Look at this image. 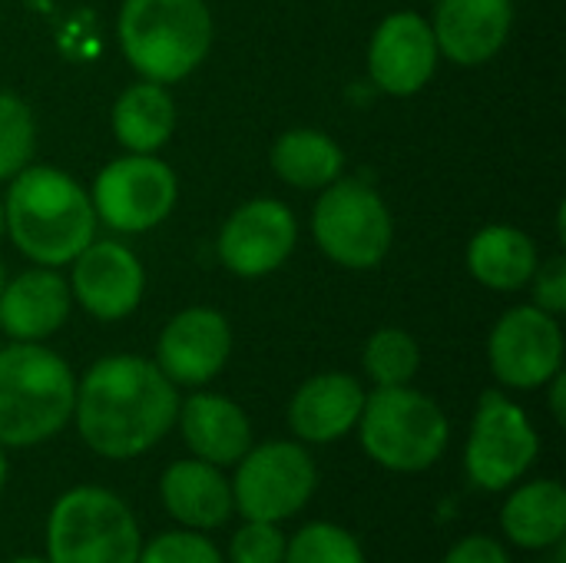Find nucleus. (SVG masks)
<instances>
[{"instance_id": "nucleus-2", "label": "nucleus", "mask_w": 566, "mask_h": 563, "mask_svg": "<svg viewBox=\"0 0 566 563\" xmlns=\"http://www.w3.org/2000/svg\"><path fill=\"white\" fill-rule=\"evenodd\" d=\"M3 222L17 249L36 265L73 262L96 232V209L86 189L60 169L23 166L7 192Z\"/></svg>"}, {"instance_id": "nucleus-29", "label": "nucleus", "mask_w": 566, "mask_h": 563, "mask_svg": "<svg viewBox=\"0 0 566 563\" xmlns=\"http://www.w3.org/2000/svg\"><path fill=\"white\" fill-rule=\"evenodd\" d=\"M285 541L279 524L245 521L229 541V563H285Z\"/></svg>"}, {"instance_id": "nucleus-10", "label": "nucleus", "mask_w": 566, "mask_h": 563, "mask_svg": "<svg viewBox=\"0 0 566 563\" xmlns=\"http://www.w3.org/2000/svg\"><path fill=\"white\" fill-rule=\"evenodd\" d=\"M176 206V176L153 153L113 159L93 186L96 216L116 232H146Z\"/></svg>"}, {"instance_id": "nucleus-1", "label": "nucleus", "mask_w": 566, "mask_h": 563, "mask_svg": "<svg viewBox=\"0 0 566 563\" xmlns=\"http://www.w3.org/2000/svg\"><path fill=\"white\" fill-rule=\"evenodd\" d=\"M179 415L176 385L156 362L136 355L99 358L76 385L73 421L83 445L109 461L153 451Z\"/></svg>"}, {"instance_id": "nucleus-16", "label": "nucleus", "mask_w": 566, "mask_h": 563, "mask_svg": "<svg viewBox=\"0 0 566 563\" xmlns=\"http://www.w3.org/2000/svg\"><path fill=\"white\" fill-rule=\"evenodd\" d=\"M511 23L514 0H438L431 30L448 60L478 66L507 43Z\"/></svg>"}, {"instance_id": "nucleus-3", "label": "nucleus", "mask_w": 566, "mask_h": 563, "mask_svg": "<svg viewBox=\"0 0 566 563\" xmlns=\"http://www.w3.org/2000/svg\"><path fill=\"white\" fill-rule=\"evenodd\" d=\"M76 378L70 365L36 345L0 348V448H33L50 441L73 418Z\"/></svg>"}, {"instance_id": "nucleus-13", "label": "nucleus", "mask_w": 566, "mask_h": 563, "mask_svg": "<svg viewBox=\"0 0 566 563\" xmlns=\"http://www.w3.org/2000/svg\"><path fill=\"white\" fill-rule=\"evenodd\" d=\"M229 352V322L212 309H186L163 329L156 345V365L172 385L199 388L222 372Z\"/></svg>"}, {"instance_id": "nucleus-4", "label": "nucleus", "mask_w": 566, "mask_h": 563, "mask_svg": "<svg viewBox=\"0 0 566 563\" xmlns=\"http://www.w3.org/2000/svg\"><path fill=\"white\" fill-rule=\"evenodd\" d=\"M119 43L146 80L176 83L209 53V7L202 0H123Z\"/></svg>"}, {"instance_id": "nucleus-31", "label": "nucleus", "mask_w": 566, "mask_h": 563, "mask_svg": "<svg viewBox=\"0 0 566 563\" xmlns=\"http://www.w3.org/2000/svg\"><path fill=\"white\" fill-rule=\"evenodd\" d=\"M444 563H514L507 548L488 534H471V538H461L451 551Z\"/></svg>"}, {"instance_id": "nucleus-19", "label": "nucleus", "mask_w": 566, "mask_h": 563, "mask_svg": "<svg viewBox=\"0 0 566 563\" xmlns=\"http://www.w3.org/2000/svg\"><path fill=\"white\" fill-rule=\"evenodd\" d=\"M176 421L189 455L216 468H232L252 448L249 415L226 395L196 392L192 398L179 402Z\"/></svg>"}, {"instance_id": "nucleus-25", "label": "nucleus", "mask_w": 566, "mask_h": 563, "mask_svg": "<svg viewBox=\"0 0 566 563\" xmlns=\"http://www.w3.org/2000/svg\"><path fill=\"white\" fill-rule=\"evenodd\" d=\"M365 372L378 388H398V385H411V378L418 375L421 365V352L418 342L401 332V329H381L368 338L365 345Z\"/></svg>"}, {"instance_id": "nucleus-14", "label": "nucleus", "mask_w": 566, "mask_h": 563, "mask_svg": "<svg viewBox=\"0 0 566 563\" xmlns=\"http://www.w3.org/2000/svg\"><path fill=\"white\" fill-rule=\"evenodd\" d=\"M438 56L441 50L424 17L391 13L371 37L368 70L378 90L391 96H411L434 76Z\"/></svg>"}, {"instance_id": "nucleus-8", "label": "nucleus", "mask_w": 566, "mask_h": 563, "mask_svg": "<svg viewBox=\"0 0 566 563\" xmlns=\"http://www.w3.org/2000/svg\"><path fill=\"white\" fill-rule=\"evenodd\" d=\"M537 455L541 438L524 408L501 392H484L464 448L471 484L488 494L511 491L534 468Z\"/></svg>"}, {"instance_id": "nucleus-28", "label": "nucleus", "mask_w": 566, "mask_h": 563, "mask_svg": "<svg viewBox=\"0 0 566 563\" xmlns=\"http://www.w3.org/2000/svg\"><path fill=\"white\" fill-rule=\"evenodd\" d=\"M136 563H222V554L202 531L179 528L143 544Z\"/></svg>"}, {"instance_id": "nucleus-5", "label": "nucleus", "mask_w": 566, "mask_h": 563, "mask_svg": "<svg viewBox=\"0 0 566 563\" xmlns=\"http://www.w3.org/2000/svg\"><path fill=\"white\" fill-rule=\"evenodd\" d=\"M355 428L365 455L395 475H421L434 468L451 441V425L441 405L411 385L375 388L365 395Z\"/></svg>"}, {"instance_id": "nucleus-30", "label": "nucleus", "mask_w": 566, "mask_h": 563, "mask_svg": "<svg viewBox=\"0 0 566 563\" xmlns=\"http://www.w3.org/2000/svg\"><path fill=\"white\" fill-rule=\"evenodd\" d=\"M534 305L547 315H560L566 309V259H547L541 269H534Z\"/></svg>"}, {"instance_id": "nucleus-18", "label": "nucleus", "mask_w": 566, "mask_h": 563, "mask_svg": "<svg viewBox=\"0 0 566 563\" xmlns=\"http://www.w3.org/2000/svg\"><path fill=\"white\" fill-rule=\"evenodd\" d=\"M365 408V388L345 375L328 372L308 378L289 405V428L305 445H332L355 431Z\"/></svg>"}, {"instance_id": "nucleus-12", "label": "nucleus", "mask_w": 566, "mask_h": 563, "mask_svg": "<svg viewBox=\"0 0 566 563\" xmlns=\"http://www.w3.org/2000/svg\"><path fill=\"white\" fill-rule=\"evenodd\" d=\"M298 226L285 202L252 199L239 206L219 236V259L229 272L242 279H259L275 272L295 249Z\"/></svg>"}, {"instance_id": "nucleus-33", "label": "nucleus", "mask_w": 566, "mask_h": 563, "mask_svg": "<svg viewBox=\"0 0 566 563\" xmlns=\"http://www.w3.org/2000/svg\"><path fill=\"white\" fill-rule=\"evenodd\" d=\"M7 448H0V491H3V484H7Z\"/></svg>"}, {"instance_id": "nucleus-32", "label": "nucleus", "mask_w": 566, "mask_h": 563, "mask_svg": "<svg viewBox=\"0 0 566 563\" xmlns=\"http://www.w3.org/2000/svg\"><path fill=\"white\" fill-rule=\"evenodd\" d=\"M551 411H554V421L557 425H564L566 421V405H564V395H566V378H564V372H557L551 382Z\"/></svg>"}, {"instance_id": "nucleus-24", "label": "nucleus", "mask_w": 566, "mask_h": 563, "mask_svg": "<svg viewBox=\"0 0 566 563\" xmlns=\"http://www.w3.org/2000/svg\"><path fill=\"white\" fill-rule=\"evenodd\" d=\"M345 153L338 143L318 129H289L272 146V169L302 189H322L342 176Z\"/></svg>"}, {"instance_id": "nucleus-26", "label": "nucleus", "mask_w": 566, "mask_h": 563, "mask_svg": "<svg viewBox=\"0 0 566 563\" xmlns=\"http://www.w3.org/2000/svg\"><path fill=\"white\" fill-rule=\"evenodd\" d=\"M285 563H368L361 541L332 521H312L285 541Z\"/></svg>"}, {"instance_id": "nucleus-21", "label": "nucleus", "mask_w": 566, "mask_h": 563, "mask_svg": "<svg viewBox=\"0 0 566 563\" xmlns=\"http://www.w3.org/2000/svg\"><path fill=\"white\" fill-rule=\"evenodd\" d=\"M501 531L521 551H554L566 538V491L560 481L541 478L514 488L501 508Z\"/></svg>"}, {"instance_id": "nucleus-15", "label": "nucleus", "mask_w": 566, "mask_h": 563, "mask_svg": "<svg viewBox=\"0 0 566 563\" xmlns=\"http://www.w3.org/2000/svg\"><path fill=\"white\" fill-rule=\"evenodd\" d=\"M143 265L119 242H90L73 259V295L99 322H116L136 312L143 299Z\"/></svg>"}, {"instance_id": "nucleus-6", "label": "nucleus", "mask_w": 566, "mask_h": 563, "mask_svg": "<svg viewBox=\"0 0 566 563\" xmlns=\"http://www.w3.org/2000/svg\"><path fill=\"white\" fill-rule=\"evenodd\" d=\"M139 548V521L109 488L80 484L50 508L46 563H136Z\"/></svg>"}, {"instance_id": "nucleus-27", "label": "nucleus", "mask_w": 566, "mask_h": 563, "mask_svg": "<svg viewBox=\"0 0 566 563\" xmlns=\"http://www.w3.org/2000/svg\"><path fill=\"white\" fill-rule=\"evenodd\" d=\"M33 146L36 123L30 106L13 93H0V179H10L23 166H30Z\"/></svg>"}, {"instance_id": "nucleus-9", "label": "nucleus", "mask_w": 566, "mask_h": 563, "mask_svg": "<svg viewBox=\"0 0 566 563\" xmlns=\"http://www.w3.org/2000/svg\"><path fill=\"white\" fill-rule=\"evenodd\" d=\"M312 232L318 249L345 269H371L391 249V216L375 189L355 179H335L322 192Z\"/></svg>"}, {"instance_id": "nucleus-7", "label": "nucleus", "mask_w": 566, "mask_h": 563, "mask_svg": "<svg viewBox=\"0 0 566 563\" xmlns=\"http://www.w3.org/2000/svg\"><path fill=\"white\" fill-rule=\"evenodd\" d=\"M229 484L242 521L282 524L305 511L318 488V471L298 441H265L252 445L235 461V478Z\"/></svg>"}, {"instance_id": "nucleus-17", "label": "nucleus", "mask_w": 566, "mask_h": 563, "mask_svg": "<svg viewBox=\"0 0 566 563\" xmlns=\"http://www.w3.org/2000/svg\"><path fill=\"white\" fill-rule=\"evenodd\" d=\"M159 501L179 528L202 531V534L222 528L235 514L229 478L222 475V468L199 458L172 461L163 471Z\"/></svg>"}, {"instance_id": "nucleus-35", "label": "nucleus", "mask_w": 566, "mask_h": 563, "mask_svg": "<svg viewBox=\"0 0 566 563\" xmlns=\"http://www.w3.org/2000/svg\"><path fill=\"white\" fill-rule=\"evenodd\" d=\"M3 285H7V272H3V262H0V292H3Z\"/></svg>"}, {"instance_id": "nucleus-11", "label": "nucleus", "mask_w": 566, "mask_h": 563, "mask_svg": "<svg viewBox=\"0 0 566 563\" xmlns=\"http://www.w3.org/2000/svg\"><path fill=\"white\" fill-rule=\"evenodd\" d=\"M491 372L501 385L517 392L544 388L564 365V332L557 315L537 305L511 309L488 342Z\"/></svg>"}, {"instance_id": "nucleus-20", "label": "nucleus", "mask_w": 566, "mask_h": 563, "mask_svg": "<svg viewBox=\"0 0 566 563\" xmlns=\"http://www.w3.org/2000/svg\"><path fill=\"white\" fill-rule=\"evenodd\" d=\"M70 315V285L53 269H30L0 292V329L13 342H40Z\"/></svg>"}, {"instance_id": "nucleus-23", "label": "nucleus", "mask_w": 566, "mask_h": 563, "mask_svg": "<svg viewBox=\"0 0 566 563\" xmlns=\"http://www.w3.org/2000/svg\"><path fill=\"white\" fill-rule=\"evenodd\" d=\"M113 129L129 153H156L176 129V103L163 83H133L113 106Z\"/></svg>"}, {"instance_id": "nucleus-34", "label": "nucleus", "mask_w": 566, "mask_h": 563, "mask_svg": "<svg viewBox=\"0 0 566 563\" xmlns=\"http://www.w3.org/2000/svg\"><path fill=\"white\" fill-rule=\"evenodd\" d=\"M7 563H46V557H13V561Z\"/></svg>"}, {"instance_id": "nucleus-36", "label": "nucleus", "mask_w": 566, "mask_h": 563, "mask_svg": "<svg viewBox=\"0 0 566 563\" xmlns=\"http://www.w3.org/2000/svg\"><path fill=\"white\" fill-rule=\"evenodd\" d=\"M7 232V222H3V202H0V236Z\"/></svg>"}, {"instance_id": "nucleus-22", "label": "nucleus", "mask_w": 566, "mask_h": 563, "mask_svg": "<svg viewBox=\"0 0 566 563\" xmlns=\"http://www.w3.org/2000/svg\"><path fill=\"white\" fill-rule=\"evenodd\" d=\"M471 275L497 292H514L531 282L537 269V246L514 226H488L471 239L468 249Z\"/></svg>"}]
</instances>
